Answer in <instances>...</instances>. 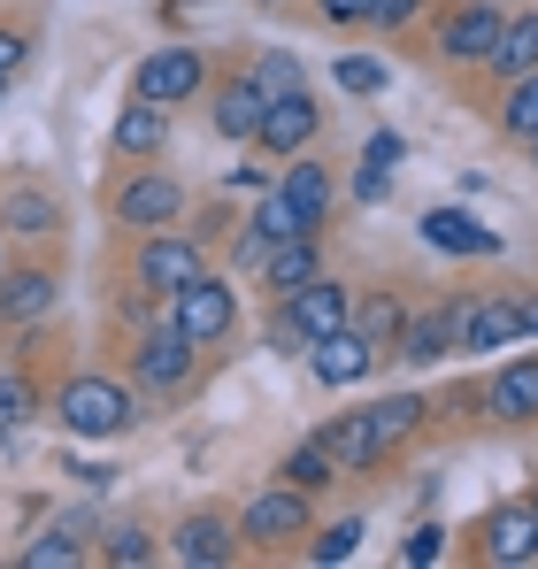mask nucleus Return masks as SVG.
I'll list each match as a JSON object with an SVG mask.
<instances>
[{"instance_id": "f257e3e1", "label": "nucleus", "mask_w": 538, "mask_h": 569, "mask_svg": "<svg viewBox=\"0 0 538 569\" xmlns=\"http://www.w3.org/2000/svg\"><path fill=\"white\" fill-rule=\"evenodd\" d=\"M54 416H62V431H78V439H123L131 416H139V400H131V385L86 370V378H70L54 392Z\"/></svg>"}, {"instance_id": "f03ea898", "label": "nucleus", "mask_w": 538, "mask_h": 569, "mask_svg": "<svg viewBox=\"0 0 538 569\" xmlns=\"http://www.w3.org/2000/svg\"><path fill=\"white\" fill-rule=\"evenodd\" d=\"M162 308H170V323H178L200 355H208L216 339H231V323H239V292H231V278H208V270L185 284V292H170Z\"/></svg>"}, {"instance_id": "7ed1b4c3", "label": "nucleus", "mask_w": 538, "mask_h": 569, "mask_svg": "<svg viewBox=\"0 0 538 569\" xmlns=\"http://www.w3.org/2000/svg\"><path fill=\"white\" fill-rule=\"evenodd\" d=\"M516 339H538V300L524 292H485V300H469V316H461V355H500V347H516Z\"/></svg>"}, {"instance_id": "20e7f679", "label": "nucleus", "mask_w": 538, "mask_h": 569, "mask_svg": "<svg viewBox=\"0 0 538 569\" xmlns=\"http://www.w3.org/2000/svg\"><path fill=\"white\" fill-rule=\"evenodd\" d=\"M192 370H200V347L185 339L170 316L139 331V347H131V378L147 385V392H185V385H192Z\"/></svg>"}, {"instance_id": "39448f33", "label": "nucleus", "mask_w": 538, "mask_h": 569, "mask_svg": "<svg viewBox=\"0 0 538 569\" xmlns=\"http://www.w3.org/2000/svg\"><path fill=\"white\" fill-rule=\"evenodd\" d=\"M208 270V254H200V239H185V231H147V247H139V262H131V278H139V292H155V300H170V292H185V284Z\"/></svg>"}, {"instance_id": "423d86ee", "label": "nucleus", "mask_w": 538, "mask_h": 569, "mask_svg": "<svg viewBox=\"0 0 538 569\" xmlns=\"http://www.w3.org/2000/svg\"><path fill=\"white\" fill-rule=\"evenodd\" d=\"M208 86V54L200 47H147V62H139V78H131V93L155 100V108H178Z\"/></svg>"}, {"instance_id": "0eeeda50", "label": "nucleus", "mask_w": 538, "mask_h": 569, "mask_svg": "<svg viewBox=\"0 0 538 569\" xmlns=\"http://www.w3.org/2000/svg\"><path fill=\"white\" fill-rule=\"evenodd\" d=\"M116 223L123 231H162V223H178L185 216V186L178 178H162V170H131L123 186H116Z\"/></svg>"}, {"instance_id": "6e6552de", "label": "nucleus", "mask_w": 538, "mask_h": 569, "mask_svg": "<svg viewBox=\"0 0 538 569\" xmlns=\"http://www.w3.org/2000/svg\"><path fill=\"white\" fill-rule=\"evenodd\" d=\"M277 316L316 347V339H331V331H347V323H355V292H347L339 278H308L300 292H285V308H277Z\"/></svg>"}, {"instance_id": "1a4fd4ad", "label": "nucleus", "mask_w": 538, "mask_h": 569, "mask_svg": "<svg viewBox=\"0 0 538 569\" xmlns=\"http://www.w3.org/2000/svg\"><path fill=\"white\" fill-rule=\"evenodd\" d=\"M500 31H508V16L492 0H469V8H454L447 23H439V54H447L454 70H485L492 47H500Z\"/></svg>"}, {"instance_id": "9d476101", "label": "nucleus", "mask_w": 538, "mask_h": 569, "mask_svg": "<svg viewBox=\"0 0 538 569\" xmlns=\"http://www.w3.org/2000/svg\"><path fill=\"white\" fill-rule=\"evenodd\" d=\"M308 531V492L300 485H269L239 508V539L247 547H277V539H300Z\"/></svg>"}, {"instance_id": "9b49d317", "label": "nucleus", "mask_w": 538, "mask_h": 569, "mask_svg": "<svg viewBox=\"0 0 538 569\" xmlns=\"http://www.w3.org/2000/svg\"><path fill=\"white\" fill-rule=\"evenodd\" d=\"M323 131V108H316V93L308 86H292V93H269V116H262V139L255 147H269V154H308V139Z\"/></svg>"}, {"instance_id": "f8f14e48", "label": "nucleus", "mask_w": 538, "mask_h": 569, "mask_svg": "<svg viewBox=\"0 0 538 569\" xmlns=\"http://www.w3.org/2000/svg\"><path fill=\"white\" fill-rule=\"evenodd\" d=\"M277 192L292 200V216H300V231H308V239H323V231H331V208H339V186H331V170H323V162L292 154V170L277 178Z\"/></svg>"}, {"instance_id": "ddd939ff", "label": "nucleus", "mask_w": 538, "mask_h": 569, "mask_svg": "<svg viewBox=\"0 0 538 569\" xmlns=\"http://www.w3.org/2000/svg\"><path fill=\"white\" fill-rule=\"evenodd\" d=\"M461 316H469V300H439L431 316H408V331H400V362H416V370L447 362L454 347H461Z\"/></svg>"}, {"instance_id": "4468645a", "label": "nucleus", "mask_w": 538, "mask_h": 569, "mask_svg": "<svg viewBox=\"0 0 538 569\" xmlns=\"http://www.w3.org/2000/svg\"><path fill=\"white\" fill-rule=\"evenodd\" d=\"M485 569H524V562H538V508L531 500H516V508H500L492 523H485Z\"/></svg>"}, {"instance_id": "2eb2a0df", "label": "nucleus", "mask_w": 538, "mask_h": 569, "mask_svg": "<svg viewBox=\"0 0 538 569\" xmlns=\"http://www.w3.org/2000/svg\"><path fill=\"white\" fill-rule=\"evenodd\" d=\"M231 555H239V523H223V516H185L170 531V562L185 569H223Z\"/></svg>"}, {"instance_id": "dca6fc26", "label": "nucleus", "mask_w": 538, "mask_h": 569, "mask_svg": "<svg viewBox=\"0 0 538 569\" xmlns=\"http://www.w3.org/2000/svg\"><path fill=\"white\" fill-rule=\"evenodd\" d=\"M485 416L531 423L538 416V355H516V362H500V370L485 378Z\"/></svg>"}, {"instance_id": "f3484780", "label": "nucleus", "mask_w": 538, "mask_h": 569, "mask_svg": "<svg viewBox=\"0 0 538 569\" xmlns=\"http://www.w3.org/2000/svg\"><path fill=\"white\" fill-rule=\"evenodd\" d=\"M377 362H385V355H377V347L361 339L355 323L308 347V370H316V378H323V385H361V378H369V370H377Z\"/></svg>"}, {"instance_id": "a211bd4d", "label": "nucleus", "mask_w": 538, "mask_h": 569, "mask_svg": "<svg viewBox=\"0 0 538 569\" xmlns=\"http://www.w3.org/2000/svg\"><path fill=\"white\" fill-rule=\"evenodd\" d=\"M424 247H431V254H469V262H485V254H500V231H485L469 208H431V216H424Z\"/></svg>"}, {"instance_id": "6ab92c4d", "label": "nucleus", "mask_w": 538, "mask_h": 569, "mask_svg": "<svg viewBox=\"0 0 538 569\" xmlns=\"http://www.w3.org/2000/svg\"><path fill=\"white\" fill-rule=\"evenodd\" d=\"M0 231L8 239H54L62 231V200L39 186H8L0 192Z\"/></svg>"}, {"instance_id": "aec40b11", "label": "nucleus", "mask_w": 538, "mask_h": 569, "mask_svg": "<svg viewBox=\"0 0 538 569\" xmlns=\"http://www.w3.org/2000/svg\"><path fill=\"white\" fill-rule=\"evenodd\" d=\"M54 300H62L54 270H8L0 278V323H47Z\"/></svg>"}, {"instance_id": "412c9836", "label": "nucleus", "mask_w": 538, "mask_h": 569, "mask_svg": "<svg viewBox=\"0 0 538 569\" xmlns=\"http://www.w3.org/2000/svg\"><path fill=\"white\" fill-rule=\"evenodd\" d=\"M262 116H269V93L255 78H231V86L216 93V131H223L231 147H255V139H262Z\"/></svg>"}, {"instance_id": "4be33fe9", "label": "nucleus", "mask_w": 538, "mask_h": 569, "mask_svg": "<svg viewBox=\"0 0 538 569\" xmlns=\"http://www.w3.org/2000/svg\"><path fill=\"white\" fill-rule=\"evenodd\" d=\"M308 278H323V262H316V239H277L262 254V284L285 300V292H300Z\"/></svg>"}, {"instance_id": "5701e85b", "label": "nucleus", "mask_w": 538, "mask_h": 569, "mask_svg": "<svg viewBox=\"0 0 538 569\" xmlns=\"http://www.w3.org/2000/svg\"><path fill=\"white\" fill-rule=\"evenodd\" d=\"M361 416H369V439H377V455H392L400 439H416V431H424V400H416V392H392V400H369Z\"/></svg>"}, {"instance_id": "b1692460", "label": "nucleus", "mask_w": 538, "mask_h": 569, "mask_svg": "<svg viewBox=\"0 0 538 569\" xmlns=\"http://www.w3.org/2000/svg\"><path fill=\"white\" fill-rule=\"evenodd\" d=\"M316 439H323V447H331V462H339V470H377V462H385V455H377V439H369V416H339V423H331V431H316Z\"/></svg>"}, {"instance_id": "393cba45", "label": "nucleus", "mask_w": 538, "mask_h": 569, "mask_svg": "<svg viewBox=\"0 0 538 569\" xmlns=\"http://www.w3.org/2000/svg\"><path fill=\"white\" fill-rule=\"evenodd\" d=\"M162 139H170V108L139 100V108H123V116H116V154H155Z\"/></svg>"}, {"instance_id": "a878e982", "label": "nucleus", "mask_w": 538, "mask_h": 569, "mask_svg": "<svg viewBox=\"0 0 538 569\" xmlns=\"http://www.w3.org/2000/svg\"><path fill=\"white\" fill-rule=\"evenodd\" d=\"M485 70H492V78H531L538 70V16H516V23L500 31V47H492Z\"/></svg>"}, {"instance_id": "bb28decb", "label": "nucleus", "mask_w": 538, "mask_h": 569, "mask_svg": "<svg viewBox=\"0 0 538 569\" xmlns=\"http://www.w3.org/2000/svg\"><path fill=\"white\" fill-rule=\"evenodd\" d=\"M355 331L369 339V347H377V355H385V347L400 355V331H408V308H400L392 292H377V300H355Z\"/></svg>"}, {"instance_id": "cd10ccee", "label": "nucleus", "mask_w": 538, "mask_h": 569, "mask_svg": "<svg viewBox=\"0 0 538 569\" xmlns=\"http://www.w3.org/2000/svg\"><path fill=\"white\" fill-rule=\"evenodd\" d=\"M155 555H162V547H155L147 523H116V531L100 539V562H108V569H147Z\"/></svg>"}, {"instance_id": "c85d7f7f", "label": "nucleus", "mask_w": 538, "mask_h": 569, "mask_svg": "<svg viewBox=\"0 0 538 569\" xmlns=\"http://www.w3.org/2000/svg\"><path fill=\"white\" fill-rule=\"evenodd\" d=\"M339 477V462H331V447L323 439H300L292 455H285V485H300V492H323Z\"/></svg>"}, {"instance_id": "c756f323", "label": "nucleus", "mask_w": 538, "mask_h": 569, "mask_svg": "<svg viewBox=\"0 0 538 569\" xmlns=\"http://www.w3.org/2000/svg\"><path fill=\"white\" fill-rule=\"evenodd\" d=\"M78 562H86L78 523H62V531H47V539H31V547H23V569H78Z\"/></svg>"}, {"instance_id": "7c9ffc66", "label": "nucleus", "mask_w": 538, "mask_h": 569, "mask_svg": "<svg viewBox=\"0 0 538 569\" xmlns=\"http://www.w3.org/2000/svg\"><path fill=\"white\" fill-rule=\"evenodd\" d=\"M31 416H39V385L23 378V370H0V439L23 431Z\"/></svg>"}, {"instance_id": "2f4dec72", "label": "nucleus", "mask_w": 538, "mask_h": 569, "mask_svg": "<svg viewBox=\"0 0 538 569\" xmlns=\"http://www.w3.org/2000/svg\"><path fill=\"white\" fill-rule=\"evenodd\" d=\"M500 123L516 139H538V70L531 78H508V100H500Z\"/></svg>"}, {"instance_id": "473e14b6", "label": "nucleus", "mask_w": 538, "mask_h": 569, "mask_svg": "<svg viewBox=\"0 0 538 569\" xmlns=\"http://www.w3.org/2000/svg\"><path fill=\"white\" fill-rule=\"evenodd\" d=\"M355 547H361V516H339L331 531H316V539H308V562H316V569L355 562Z\"/></svg>"}, {"instance_id": "72a5a7b5", "label": "nucleus", "mask_w": 538, "mask_h": 569, "mask_svg": "<svg viewBox=\"0 0 538 569\" xmlns=\"http://www.w3.org/2000/svg\"><path fill=\"white\" fill-rule=\"evenodd\" d=\"M331 86H339V93H355V100H377L385 86H392V78H385V62H369V54H347V62L331 70Z\"/></svg>"}, {"instance_id": "f704fd0d", "label": "nucleus", "mask_w": 538, "mask_h": 569, "mask_svg": "<svg viewBox=\"0 0 538 569\" xmlns=\"http://www.w3.org/2000/svg\"><path fill=\"white\" fill-rule=\"evenodd\" d=\"M247 78H255L262 93H292V86H300V62H292V54H262Z\"/></svg>"}, {"instance_id": "c9c22d12", "label": "nucleus", "mask_w": 538, "mask_h": 569, "mask_svg": "<svg viewBox=\"0 0 538 569\" xmlns=\"http://www.w3.org/2000/svg\"><path fill=\"white\" fill-rule=\"evenodd\" d=\"M361 162H369V170H400V162H408V139H400V131H377V139L361 147Z\"/></svg>"}, {"instance_id": "e433bc0d", "label": "nucleus", "mask_w": 538, "mask_h": 569, "mask_svg": "<svg viewBox=\"0 0 538 569\" xmlns=\"http://www.w3.org/2000/svg\"><path fill=\"white\" fill-rule=\"evenodd\" d=\"M439 555H447V531H439V523H424V531L408 539V562H416V569H431Z\"/></svg>"}, {"instance_id": "4c0bfd02", "label": "nucleus", "mask_w": 538, "mask_h": 569, "mask_svg": "<svg viewBox=\"0 0 538 569\" xmlns=\"http://www.w3.org/2000/svg\"><path fill=\"white\" fill-rule=\"evenodd\" d=\"M369 8H377V0H316L323 23H369Z\"/></svg>"}, {"instance_id": "58836bf2", "label": "nucleus", "mask_w": 538, "mask_h": 569, "mask_svg": "<svg viewBox=\"0 0 538 569\" xmlns=\"http://www.w3.org/2000/svg\"><path fill=\"white\" fill-rule=\"evenodd\" d=\"M385 192H392V170H369V162H361V178H355V200H361V208H377Z\"/></svg>"}, {"instance_id": "ea45409f", "label": "nucleus", "mask_w": 538, "mask_h": 569, "mask_svg": "<svg viewBox=\"0 0 538 569\" xmlns=\"http://www.w3.org/2000/svg\"><path fill=\"white\" fill-rule=\"evenodd\" d=\"M16 70H23V31H8V23H0V86H8Z\"/></svg>"}, {"instance_id": "a19ab883", "label": "nucleus", "mask_w": 538, "mask_h": 569, "mask_svg": "<svg viewBox=\"0 0 538 569\" xmlns=\"http://www.w3.org/2000/svg\"><path fill=\"white\" fill-rule=\"evenodd\" d=\"M416 8H424V0H377V8H369V23H408Z\"/></svg>"}, {"instance_id": "79ce46f5", "label": "nucleus", "mask_w": 538, "mask_h": 569, "mask_svg": "<svg viewBox=\"0 0 538 569\" xmlns=\"http://www.w3.org/2000/svg\"><path fill=\"white\" fill-rule=\"evenodd\" d=\"M531 154H538V139H531Z\"/></svg>"}, {"instance_id": "37998d69", "label": "nucleus", "mask_w": 538, "mask_h": 569, "mask_svg": "<svg viewBox=\"0 0 538 569\" xmlns=\"http://www.w3.org/2000/svg\"><path fill=\"white\" fill-rule=\"evenodd\" d=\"M531 508H538V500H531Z\"/></svg>"}]
</instances>
